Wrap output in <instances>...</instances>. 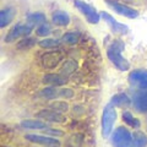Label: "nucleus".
I'll list each match as a JSON object with an SVG mask.
<instances>
[{
  "label": "nucleus",
  "instance_id": "1a4fd4ad",
  "mask_svg": "<svg viewBox=\"0 0 147 147\" xmlns=\"http://www.w3.org/2000/svg\"><path fill=\"white\" fill-rule=\"evenodd\" d=\"M100 17L103 18V20L107 22V25L109 26V28L112 30V32L117 34H120V36H124V34H127L129 33V27L126 25L121 24V22H118L115 18H114L110 13L108 12H100Z\"/></svg>",
  "mask_w": 147,
  "mask_h": 147
},
{
  "label": "nucleus",
  "instance_id": "393cba45",
  "mask_svg": "<svg viewBox=\"0 0 147 147\" xmlns=\"http://www.w3.org/2000/svg\"><path fill=\"white\" fill-rule=\"evenodd\" d=\"M36 39L33 37H25V38L20 39V42L17 43V49H21V50H26V49H30L32 48L33 45L36 44Z\"/></svg>",
  "mask_w": 147,
  "mask_h": 147
},
{
  "label": "nucleus",
  "instance_id": "a211bd4d",
  "mask_svg": "<svg viewBox=\"0 0 147 147\" xmlns=\"http://www.w3.org/2000/svg\"><path fill=\"white\" fill-rule=\"evenodd\" d=\"M39 96L43 99L53 100L55 98H60V87H50L47 86L39 92Z\"/></svg>",
  "mask_w": 147,
  "mask_h": 147
},
{
  "label": "nucleus",
  "instance_id": "423d86ee",
  "mask_svg": "<svg viewBox=\"0 0 147 147\" xmlns=\"http://www.w3.org/2000/svg\"><path fill=\"white\" fill-rule=\"evenodd\" d=\"M129 84L136 91L147 90V70L146 69H137L129 74Z\"/></svg>",
  "mask_w": 147,
  "mask_h": 147
},
{
  "label": "nucleus",
  "instance_id": "f03ea898",
  "mask_svg": "<svg viewBox=\"0 0 147 147\" xmlns=\"http://www.w3.org/2000/svg\"><path fill=\"white\" fill-rule=\"evenodd\" d=\"M117 110L112 103H108L104 107L102 112V119H100V130H102V136L104 139H108L114 131V125L117 121Z\"/></svg>",
  "mask_w": 147,
  "mask_h": 147
},
{
  "label": "nucleus",
  "instance_id": "412c9836",
  "mask_svg": "<svg viewBox=\"0 0 147 147\" xmlns=\"http://www.w3.org/2000/svg\"><path fill=\"white\" fill-rule=\"evenodd\" d=\"M146 146H147V135L142 131H135L132 134L131 147H146Z\"/></svg>",
  "mask_w": 147,
  "mask_h": 147
},
{
  "label": "nucleus",
  "instance_id": "6ab92c4d",
  "mask_svg": "<svg viewBox=\"0 0 147 147\" xmlns=\"http://www.w3.org/2000/svg\"><path fill=\"white\" fill-rule=\"evenodd\" d=\"M45 22H47V17H45L43 12H33L27 16L26 24H28L32 27H38L40 25L45 24Z\"/></svg>",
  "mask_w": 147,
  "mask_h": 147
},
{
  "label": "nucleus",
  "instance_id": "4be33fe9",
  "mask_svg": "<svg viewBox=\"0 0 147 147\" xmlns=\"http://www.w3.org/2000/svg\"><path fill=\"white\" fill-rule=\"evenodd\" d=\"M61 40H59V39H55V38H44L42 40H39L38 42V45L40 48H44V49H57L59 48L61 45Z\"/></svg>",
  "mask_w": 147,
  "mask_h": 147
},
{
  "label": "nucleus",
  "instance_id": "cd10ccee",
  "mask_svg": "<svg viewBox=\"0 0 147 147\" xmlns=\"http://www.w3.org/2000/svg\"><path fill=\"white\" fill-rule=\"evenodd\" d=\"M43 132L48 136H52V137H57V136H63L64 135V131L59 130V129H53V127H47L45 130H43Z\"/></svg>",
  "mask_w": 147,
  "mask_h": 147
},
{
  "label": "nucleus",
  "instance_id": "f8f14e48",
  "mask_svg": "<svg viewBox=\"0 0 147 147\" xmlns=\"http://www.w3.org/2000/svg\"><path fill=\"white\" fill-rule=\"evenodd\" d=\"M131 103L137 113L147 112V90H139L132 94Z\"/></svg>",
  "mask_w": 147,
  "mask_h": 147
},
{
  "label": "nucleus",
  "instance_id": "bb28decb",
  "mask_svg": "<svg viewBox=\"0 0 147 147\" xmlns=\"http://www.w3.org/2000/svg\"><path fill=\"white\" fill-rule=\"evenodd\" d=\"M50 32H52V26H50L48 22H45V24L40 25L36 28V33L39 37H47L50 34Z\"/></svg>",
  "mask_w": 147,
  "mask_h": 147
},
{
  "label": "nucleus",
  "instance_id": "f257e3e1",
  "mask_svg": "<svg viewBox=\"0 0 147 147\" xmlns=\"http://www.w3.org/2000/svg\"><path fill=\"white\" fill-rule=\"evenodd\" d=\"M125 49V44L121 39H115L108 45L107 57L110 63L115 66L119 71H127L130 69V63L123 55V52Z\"/></svg>",
  "mask_w": 147,
  "mask_h": 147
},
{
  "label": "nucleus",
  "instance_id": "a878e982",
  "mask_svg": "<svg viewBox=\"0 0 147 147\" xmlns=\"http://www.w3.org/2000/svg\"><path fill=\"white\" fill-rule=\"evenodd\" d=\"M49 108L63 114V113H65L66 110H69V104L66 102H64V100H55V102H53L49 105Z\"/></svg>",
  "mask_w": 147,
  "mask_h": 147
},
{
  "label": "nucleus",
  "instance_id": "9b49d317",
  "mask_svg": "<svg viewBox=\"0 0 147 147\" xmlns=\"http://www.w3.org/2000/svg\"><path fill=\"white\" fill-rule=\"evenodd\" d=\"M26 140L32 142V144L42 145V146H49V147L60 145V141H59L57 137H52V136H48V135L28 134V135H26Z\"/></svg>",
  "mask_w": 147,
  "mask_h": 147
},
{
  "label": "nucleus",
  "instance_id": "b1692460",
  "mask_svg": "<svg viewBox=\"0 0 147 147\" xmlns=\"http://www.w3.org/2000/svg\"><path fill=\"white\" fill-rule=\"evenodd\" d=\"M80 37L81 36L79 32H66V33L61 37V42L67 45H74V44L79 43Z\"/></svg>",
  "mask_w": 147,
  "mask_h": 147
},
{
  "label": "nucleus",
  "instance_id": "9d476101",
  "mask_svg": "<svg viewBox=\"0 0 147 147\" xmlns=\"http://www.w3.org/2000/svg\"><path fill=\"white\" fill-rule=\"evenodd\" d=\"M37 118L42 119V120L47 121V123H57V124H61L66 120V118L61 113L59 112H55V110L47 108V109H43V110H39L38 113L36 114Z\"/></svg>",
  "mask_w": 147,
  "mask_h": 147
},
{
  "label": "nucleus",
  "instance_id": "20e7f679",
  "mask_svg": "<svg viewBox=\"0 0 147 147\" xmlns=\"http://www.w3.org/2000/svg\"><path fill=\"white\" fill-rule=\"evenodd\" d=\"M74 5H75V7L77 9V10L85 16L86 21L88 22V24L96 25V24L99 22L100 13L96 10L93 6H91L90 4L85 3L84 0H74Z\"/></svg>",
  "mask_w": 147,
  "mask_h": 147
},
{
  "label": "nucleus",
  "instance_id": "2eb2a0df",
  "mask_svg": "<svg viewBox=\"0 0 147 147\" xmlns=\"http://www.w3.org/2000/svg\"><path fill=\"white\" fill-rule=\"evenodd\" d=\"M16 10L13 7H5L0 11V27L5 28L6 26H9L12 22V20L15 18Z\"/></svg>",
  "mask_w": 147,
  "mask_h": 147
},
{
  "label": "nucleus",
  "instance_id": "7ed1b4c3",
  "mask_svg": "<svg viewBox=\"0 0 147 147\" xmlns=\"http://www.w3.org/2000/svg\"><path fill=\"white\" fill-rule=\"evenodd\" d=\"M110 142L113 147H131L132 134L127 127L118 126L110 135Z\"/></svg>",
  "mask_w": 147,
  "mask_h": 147
},
{
  "label": "nucleus",
  "instance_id": "aec40b11",
  "mask_svg": "<svg viewBox=\"0 0 147 147\" xmlns=\"http://www.w3.org/2000/svg\"><path fill=\"white\" fill-rule=\"evenodd\" d=\"M79 67V64H77L74 59H69L65 63L61 65V69H60V74L63 76L65 77H69L70 75H72L74 72L76 71V69Z\"/></svg>",
  "mask_w": 147,
  "mask_h": 147
},
{
  "label": "nucleus",
  "instance_id": "f3484780",
  "mask_svg": "<svg viewBox=\"0 0 147 147\" xmlns=\"http://www.w3.org/2000/svg\"><path fill=\"white\" fill-rule=\"evenodd\" d=\"M110 103H112L115 108L117 107L118 108H127L130 104H132L131 103V98L125 93H118L115 96H113Z\"/></svg>",
  "mask_w": 147,
  "mask_h": 147
},
{
  "label": "nucleus",
  "instance_id": "6e6552de",
  "mask_svg": "<svg viewBox=\"0 0 147 147\" xmlns=\"http://www.w3.org/2000/svg\"><path fill=\"white\" fill-rule=\"evenodd\" d=\"M63 58H64V55L61 52H59V50H49V52L44 53L42 55L40 61H42V65L44 69L50 70V69L57 67L59 64L61 63Z\"/></svg>",
  "mask_w": 147,
  "mask_h": 147
},
{
  "label": "nucleus",
  "instance_id": "dca6fc26",
  "mask_svg": "<svg viewBox=\"0 0 147 147\" xmlns=\"http://www.w3.org/2000/svg\"><path fill=\"white\" fill-rule=\"evenodd\" d=\"M21 127L25 130H45L48 126V124L42 120H36V119H28V120L21 121Z\"/></svg>",
  "mask_w": 147,
  "mask_h": 147
},
{
  "label": "nucleus",
  "instance_id": "4468645a",
  "mask_svg": "<svg viewBox=\"0 0 147 147\" xmlns=\"http://www.w3.org/2000/svg\"><path fill=\"white\" fill-rule=\"evenodd\" d=\"M52 22L58 27H65L70 24V15L64 10H57L52 13Z\"/></svg>",
  "mask_w": 147,
  "mask_h": 147
},
{
  "label": "nucleus",
  "instance_id": "0eeeda50",
  "mask_svg": "<svg viewBox=\"0 0 147 147\" xmlns=\"http://www.w3.org/2000/svg\"><path fill=\"white\" fill-rule=\"evenodd\" d=\"M105 3H107V5L112 9V10H114V12H117L118 15L131 18V20L139 16L137 10H135L134 7H130V6L125 5V4L118 3V1H115V0H105Z\"/></svg>",
  "mask_w": 147,
  "mask_h": 147
},
{
  "label": "nucleus",
  "instance_id": "5701e85b",
  "mask_svg": "<svg viewBox=\"0 0 147 147\" xmlns=\"http://www.w3.org/2000/svg\"><path fill=\"white\" fill-rule=\"evenodd\" d=\"M123 120L125 124H127V126H130V127H134V129H139L140 125H141V123L140 120L137 119L136 117L132 115V113H130L129 110H125V112L123 113Z\"/></svg>",
  "mask_w": 147,
  "mask_h": 147
},
{
  "label": "nucleus",
  "instance_id": "ddd939ff",
  "mask_svg": "<svg viewBox=\"0 0 147 147\" xmlns=\"http://www.w3.org/2000/svg\"><path fill=\"white\" fill-rule=\"evenodd\" d=\"M43 82L50 87H63L67 84V79L61 74H47L43 77Z\"/></svg>",
  "mask_w": 147,
  "mask_h": 147
},
{
  "label": "nucleus",
  "instance_id": "39448f33",
  "mask_svg": "<svg viewBox=\"0 0 147 147\" xmlns=\"http://www.w3.org/2000/svg\"><path fill=\"white\" fill-rule=\"evenodd\" d=\"M33 27L30 26L28 24H16L12 28L7 32V34L4 38V42L5 43H12L17 39H22L25 37H28L31 34Z\"/></svg>",
  "mask_w": 147,
  "mask_h": 147
}]
</instances>
